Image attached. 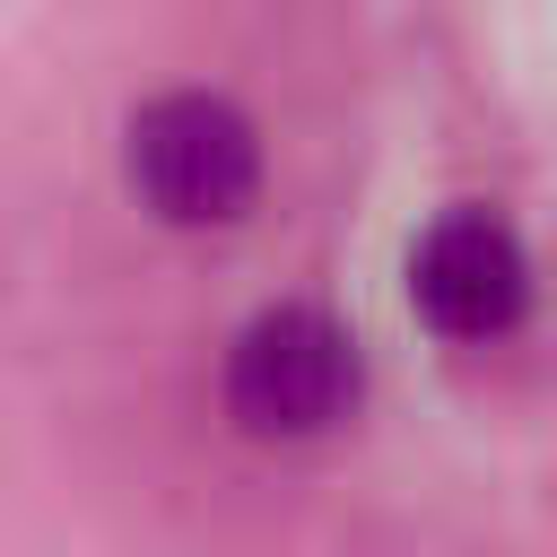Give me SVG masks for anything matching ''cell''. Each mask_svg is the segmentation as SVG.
Masks as SVG:
<instances>
[{"label": "cell", "mask_w": 557, "mask_h": 557, "mask_svg": "<svg viewBox=\"0 0 557 557\" xmlns=\"http://www.w3.org/2000/svg\"><path fill=\"white\" fill-rule=\"evenodd\" d=\"M357 409V339L322 305H270L226 348V418L261 444L331 435Z\"/></svg>", "instance_id": "cell-2"}, {"label": "cell", "mask_w": 557, "mask_h": 557, "mask_svg": "<svg viewBox=\"0 0 557 557\" xmlns=\"http://www.w3.org/2000/svg\"><path fill=\"white\" fill-rule=\"evenodd\" d=\"M131 191L165 218V226H235L261 191V131L244 122V104L183 87L131 113Z\"/></svg>", "instance_id": "cell-1"}, {"label": "cell", "mask_w": 557, "mask_h": 557, "mask_svg": "<svg viewBox=\"0 0 557 557\" xmlns=\"http://www.w3.org/2000/svg\"><path fill=\"white\" fill-rule=\"evenodd\" d=\"M409 305H418V322L435 339H461V348L505 339L531 313V252H522V235L505 218H487V209L435 218L418 235V252H409Z\"/></svg>", "instance_id": "cell-3"}]
</instances>
